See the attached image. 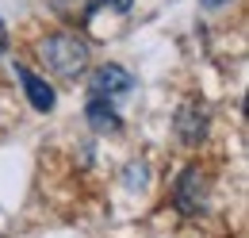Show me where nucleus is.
Instances as JSON below:
<instances>
[{"label":"nucleus","mask_w":249,"mask_h":238,"mask_svg":"<svg viewBox=\"0 0 249 238\" xmlns=\"http://www.w3.org/2000/svg\"><path fill=\"white\" fill-rule=\"evenodd\" d=\"M173 204L184 211V215H199V211L207 208V177H203L199 165H188L184 173H180L177 188H173Z\"/></svg>","instance_id":"f03ea898"},{"label":"nucleus","mask_w":249,"mask_h":238,"mask_svg":"<svg viewBox=\"0 0 249 238\" xmlns=\"http://www.w3.org/2000/svg\"><path fill=\"white\" fill-rule=\"evenodd\" d=\"M8 46V31H4V20H0V50Z\"/></svg>","instance_id":"1a4fd4ad"},{"label":"nucleus","mask_w":249,"mask_h":238,"mask_svg":"<svg viewBox=\"0 0 249 238\" xmlns=\"http://www.w3.org/2000/svg\"><path fill=\"white\" fill-rule=\"evenodd\" d=\"M16 77L23 81V89H27V100H31L35 112H50V108H54V100H58V96H54V89H50V85H46L38 73H31L27 65H19V61H16Z\"/></svg>","instance_id":"39448f33"},{"label":"nucleus","mask_w":249,"mask_h":238,"mask_svg":"<svg viewBox=\"0 0 249 238\" xmlns=\"http://www.w3.org/2000/svg\"><path fill=\"white\" fill-rule=\"evenodd\" d=\"M107 4H111L115 12H130V4H134V0H107Z\"/></svg>","instance_id":"6e6552de"},{"label":"nucleus","mask_w":249,"mask_h":238,"mask_svg":"<svg viewBox=\"0 0 249 238\" xmlns=\"http://www.w3.org/2000/svg\"><path fill=\"white\" fill-rule=\"evenodd\" d=\"M173 127H177V139L184 142V146H196L203 135H207V112L203 108H196V104H184L177 119H173Z\"/></svg>","instance_id":"20e7f679"},{"label":"nucleus","mask_w":249,"mask_h":238,"mask_svg":"<svg viewBox=\"0 0 249 238\" xmlns=\"http://www.w3.org/2000/svg\"><path fill=\"white\" fill-rule=\"evenodd\" d=\"M85 119H89V127H92L96 135H119L123 131V119L111 108V100H89Z\"/></svg>","instance_id":"423d86ee"},{"label":"nucleus","mask_w":249,"mask_h":238,"mask_svg":"<svg viewBox=\"0 0 249 238\" xmlns=\"http://www.w3.org/2000/svg\"><path fill=\"white\" fill-rule=\"evenodd\" d=\"M38 54L46 61V69H54L58 77H77L85 65H89V42L85 39H77V35H50L42 46H38Z\"/></svg>","instance_id":"f257e3e1"},{"label":"nucleus","mask_w":249,"mask_h":238,"mask_svg":"<svg viewBox=\"0 0 249 238\" xmlns=\"http://www.w3.org/2000/svg\"><path fill=\"white\" fill-rule=\"evenodd\" d=\"M134 89V73L123 69V65H100L92 77H89V92H92V100H115V96H126V92Z\"/></svg>","instance_id":"7ed1b4c3"},{"label":"nucleus","mask_w":249,"mask_h":238,"mask_svg":"<svg viewBox=\"0 0 249 238\" xmlns=\"http://www.w3.org/2000/svg\"><path fill=\"white\" fill-rule=\"evenodd\" d=\"M199 4H203V8H222L226 0H199Z\"/></svg>","instance_id":"9d476101"},{"label":"nucleus","mask_w":249,"mask_h":238,"mask_svg":"<svg viewBox=\"0 0 249 238\" xmlns=\"http://www.w3.org/2000/svg\"><path fill=\"white\" fill-rule=\"evenodd\" d=\"M126 188H146V165H130L126 169Z\"/></svg>","instance_id":"0eeeda50"}]
</instances>
